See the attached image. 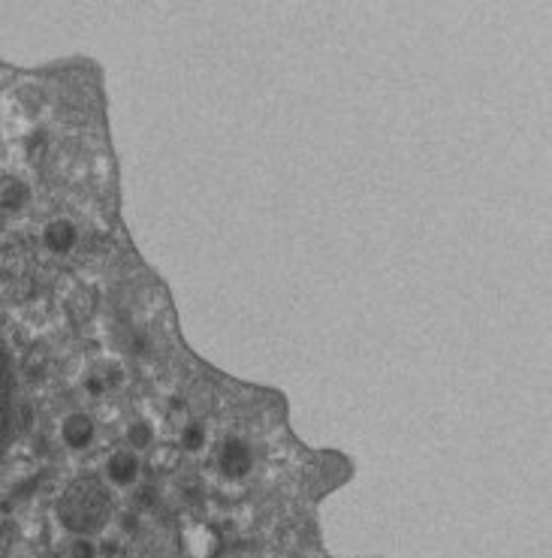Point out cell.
Here are the masks:
<instances>
[{
  "label": "cell",
  "instance_id": "cell-4",
  "mask_svg": "<svg viewBox=\"0 0 552 558\" xmlns=\"http://www.w3.org/2000/svg\"><path fill=\"white\" fill-rule=\"evenodd\" d=\"M64 438L73 447H85L94 438V423L85 414H73L64 423Z\"/></svg>",
  "mask_w": 552,
  "mask_h": 558
},
{
  "label": "cell",
  "instance_id": "cell-1",
  "mask_svg": "<svg viewBox=\"0 0 552 558\" xmlns=\"http://www.w3.org/2000/svg\"><path fill=\"white\" fill-rule=\"evenodd\" d=\"M109 493L104 483L82 481L76 483L61 501V520L70 532H76L79 537H88L94 529H100L109 517Z\"/></svg>",
  "mask_w": 552,
  "mask_h": 558
},
{
  "label": "cell",
  "instance_id": "cell-3",
  "mask_svg": "<svg viewBox=\"0 0 552 558\" xmlns=\"http://www.w3.org/2000/svg\"><path fill=\"white\" fill-rule=\"evenodd\" d=\"M136 474H140V462H136V456H130V453L112 456V462H109V477H112L118 486H128Z\"/></svg>",
  "mask_w": 552,
  "mask_h": 558
},
{
  "label": "cell",
  "instance_id": "cell-2",
  "mask_svg": "<svg viewBox=\"0 0 552 558\" xmlns=\"http://www.w3.org/2000/svg\"><path fill=\"white\" fill-rule=\"evenodd\" d=\"M10 420H13V375H10V360L0 344V456L7 447V435H10Z\"/></svg>",
  "mask_w": 552,
  "mask_h": 558
}]
</instances>
